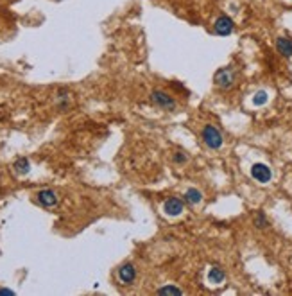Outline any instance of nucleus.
Instances as JSON below:
<instances>
[{"mask_svg": "<svg viewBox=\"0 0 292 296\" xmlns=\"http://www.w3.org/2000/svg\"><path fill=\"white\" fill-rule=\"evenodd\" d=\"M183 201L186 203V205L190 206H196L199 205V203L203 201V192L198 189H188L185 194H183Z\"/></svg>", "mask_w": 292, "mask_h": 296, "instance_id": "9d476101", "label": "nucleus"}, {"mask_svg": "<svg viewBox=\"0 0 292 296\" xmlns=\"http://www.w3.org/2000/svg\"><path fill=\"white\" fill-rule=\"evenodd\" d=\"M158 294H161V296H165V294L179 296V294H183V291L181 289H178V287H172V285H165V287L158 289Z\"/></svg>", "mask_w": 292, "mask_h": 296, "instance_id": "ddd939ff", "label": "nucleus"}, {"mask_svg": "<svg viewBox=\"0 0 292 296\" xmlns=\"http://www.w3.org/2000/svg\"><path fill=\"white\" fill-rule=\"evenodd\" d=\"M208 282L210 284H213V285H220L224 280H226V273H224L220 268H212V270L208 271Z\"/></svg>", "mask_w": 292, "mask_h": 296, "instance_id": "9b49d317", "label": "nucleus"}, {"mask_svg": "<svg viewBox=\"0 0 292 296\" xmlns=\"http://www.w3.org/2000/svg\"><path fill=\"white\" fill-rule=\"evenodd\" d=\"M276 50L283 57H292V40L288 36H280L276 40Z\"/></svg>", "mask_w": 292, "mask_h": 296, "instance_id": "1a4fd4ad", "label": "nucleus"}, {"mask_svg": "<svg viewBox=\"0 0 292 296\" xmlns=\"http://www.w3.org/2000/svg\"><path fill=\"white\" fill-rule=\"evenodd\" d=\"M201 138L203 142H205L206 147L210 149H220L222 147V135H220V131L215 128V126L212 124H206L205 128H203L201 131Z\"/></svg>", "mask_w": 292, "mask_h": 296, "instance_id": "f03ea898", "label": "nucleus"}, {"mask_svg": "<svg viewBox=\"0 0 292 296\" xmlns=\"http://www.w3.org/2000/svg\"><path fill=\"white\" fill-rule=\"evenodd\" d=\"M13 169H15L16 174H27L30 169V163L27 158H18L15 163H13Z\"/></svg>", "mask_w": 292, "mask_h": 296, "instance_id": "f8f14e48", "label": "nucleus"}, {"mask_svg": "<svg viewBox=\"0 0 292 296\" xmlns=\"http://www.w3.org/2000/svg\"><path fill=\"white\" fill-rule=\"evenodd\" d=\"M36 199H38V203L42 206H56L57 205V194L54 192V190H50V189H43V190H40L38 194H36Z\"/></svg>", "mask_w": 292, "mask_h": 296, "instance_id": "6e6552de", "label": "nucleus"}, {"mask_svg": "<svg viewBox=\"0 0 292 296\" xmlns=\"http://www.w3.org/2000/svg\"><path fill=\"white\" fill-rule=\"evenodd\" d=\"M172 160H174V163H178V165H183V163H186V155L185 153H181V151H178V153H174V156H172Z\"/></svg>", "mask_w": 292, "mask_h": 296, "instance_id": "2eb2a0df", "label": "nucleus"}, {"mask_svg": "<svg viewBox=\"0 0 292 296\" xmlns=\"http://www.w3.org/2000/svg\"><path fill=\"white\" fill-rule=\"evenodd\" d=\"M213 81L215 84L220 88V90H230V88L235 84V70L232 67H224V69H219L213 76Z\"/></svg>", "mask_w": 292, "mask_h": 296, "instance_id": "7ed1b4c3", "label": "nucleus"}, {"mask_svg": "<svg viewBox=\"0 0 292 296\" xmlns=\"http://www.w3.org/2000/svg\"><path fill=\"white\" fill-rule=\"evenodd\" d=\"M135 278H137V268H135L131 262L120 266V270H118V280H120L122 284L131 285L135 282Z\"/></svg>", "mask_w": 292, "mask_h": 296, "instance_id": "0eeeda50", "label": "nucleus"}, {"mask_svg": "<svg viewBox=\"0 0 292 296\" xmlns=\"http://www.w3.org/2000/svg\"><path fill=\"white\" fill-rule=\"evenodd\" d=\"M267 224H269V221H267V217L264 212H258L256 216H254V226L256 228H266Z\"/></svg>", "mask_w": 292, "mask_h": 296, "instance_id": "4468645a", "label": "nucleus"}, {"mask_svg": "<svg viewBox=\"0 0 292 296\" xmlns=\"http://www.w3.org/2000/svg\"><path fill=\"white\" fill-rule=\"evenodd\" d=\"M213 31H215L219 36H230L233 31H235V22H233L230 16L222 15L215 20V23H213Z\"/></svg>", "mask_w": 292, "mask_h": 296, "instance_id": "39448f33", "label": "nucleus"}, {"mask_svg": "<svg viewBox=\"0 0 292 296\" xmlns=\"http://www.w3.org/2000/svg\"><path fill=\"white\" fill-rule=\"evenodd\" d=\"M183 210H185V201L183 199H179V197H169L167 201L164 203V212L167 214V216H181Z\"/></svg>", "mask_w": 292, "mask_h": 296, "instance_id": "423d86ee", "label": "nucleus"}, {"mask_svg": "<svg viewBox=\"0 0 292 296\" xmlns=\"http://www.w3.org/2000/svg\"><path fill=\"white\" fill-rule=\"evenodd\" d=\"M251 176L258 183H269L271 178H273V171L266 163H254L253 167H251Z\"/></svg>", "mask_w": 292, "mask_h": 296, "instance_id": "20e7f679", "label": "nucleus"}, {"mask_svg": "<svg viewBox=\"0 0 292 296\" xmlns=\"http://www.w3.org/2000/svg\"><path fill=\"white\" fill-rule=\"evenodd\" d=\"M267 103V94L266 92H258L254 95V104H266Z\"/></svg>", "mask_w": 292, "mask_h": 296, "instance_id": "dca6fc26", "label": "nucleus"}, {"mask_svg": "<svg viewBox=\"0 0 292 296\" xmlns=\"http://www.w3.org/2000/svg\"><path fill=\"white\" fill-rule=\"evenodd\" d=\"M0 294H13V291H9V289H0Z\"/></svg>", "mask_w": 292, "mask_h": 296, "instance_id": "f3484780", "label": "nucleus"}, {"mask_svg": "<svg viewBox=\"0 0 292 296\" xmlns=\"http://www.w3.org/2000/svg\"><path fill=\"white\" fill-rule=\"evenodd\" d=\"M149 99H151V103L154 104V106L161 108V110H165V111H174L176 106H178V104H176V99L164 90H152Z\"/></svg>", "mask_w": 292, "mask_h": 296, "instance_id": "f257e3e1", "label": "nucleus"}]
</instances>
